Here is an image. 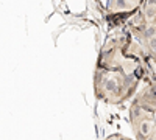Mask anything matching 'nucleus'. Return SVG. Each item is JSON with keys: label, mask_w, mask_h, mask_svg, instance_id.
Masks as SVG:
<instances>
[{"label": "nucleus", "mask_w": 156, "mask_h": 140, "mask_svg": "<svg viewBox=\"0 0 156 140\" xmlns=\"http://www.w3.org/2000/svg\"><path fill=\"white\" fill-rule=\"evenodd\" d=\"M106 90H109V92L116 90V81H114V79H109L108 83H106Z\"/></svg>", "instance_id": "obj_1"}, {"label": "nucleus", "mask_w": 156, "mask_h": 140, "mask_svg": "<svg viewBox=\"0 0 156 140\" xmlns=\"http://www.w3.org/2000/svg\"><path fill=\"white\" fill-rule=\"evenodd\" d=\"M155 33H156V28H153V26H150V28L145 31V36H147V38H151V36H153Z\"/></svg>", "instance_id": "obj_2"}, {"label": "nucleus", "mask_w": 156, "mask_h": 140, "mask_svg": "<svg viewBox=\"0 0 156 140\" xmlns=\"http://www.w3.org/2000/svg\"><path fill=\"white\" fill-rule=\"evenodd\" d=\"M153 14H156V10H151V8H150V10H147V16H153Z\"/></svg>", "instance_id": "obj_3"}, {"label": "nucleus", "mask_w": 156, "mask_h": 140, "mask_svg": "<svg viewBox=\"0 0 156 140\" xmlns=\"http://www.w3.org/2000/svg\"><path fill=\"white\" fill-rule=\"evenodd\" d=\"M151 48H153V52H156V39H151Z\"/></svg>", "instance_id": "obj_4"}, {"label": "nucleus", "mask_w": 156, "mask_h": 140, "mask_svg": "<svg viewBox=\"0 0 156 140\" xmlns=\"http://www.w3.org/2000/svg\"><path fill=\"white\" fill-rule=\"evenodd\" d=\"M117 5H119V6H125L126 2H125V0H117Z\"/></svg>", "instance_id": "obj_5"}, {"label": "nucleus", "mask_w": 156, "mask_h": 140, "mask_svg": "<svg viewBox=\"0 0 156 140\" xmlns=\"http://www.w3.org/2000/svg\"><path fill=\"white\" fill-rule=\"evenodd\" d=\"M148 3H150V5H155V6H156V0H148Z\"/></svg>", "instance_id": "obj_6"}]
</instances>
